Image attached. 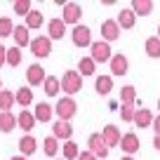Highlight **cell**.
I'll list each match as a JSON object with an SVG mask.
<instances>
[{
    "instance_id": "1",
    "label": "cell",
    "mask_w": 160,
    "mask_h": 160,
    "mask_svg": "<svg viewBox=\"0 0 160 160\" xmlns=\"http://www.w3.org/2000/svg\"><path fill=\"white\" fill-rule=\"evenodd\" d=\"M92 52V59H94V64H108L111 59H113V54H111V45L106 42V40H97V42H92L90 47Z\"/></svg>"
},
{
    "instance_id": "2",
    "label": "cell",
    "mask_w": 160,
    "mask_h": 160,
    "mask_svg": "<svg viewBox=\"0 0 160 160\" xmlns=\"http://www.w3.org/2000/svg\"><path fill=\"white\" fill-rule=\"evenodd\" d=\"M61 90L66 94H75V92L82 90V75L78 71H66L64 78H61Z\"/></svg>"
},
{
    "instance_id": "3",
    "label": "cell",
    "mask_w": 160,
    "mask_h": 160,
    "mask_svg": "<svg viewBox=\"0 0 160 160\" xmlns=\"http://www.w3.org/2000/svg\"><path fill=\"white\" fill-rule=\"evenodd\" d=\"M31 52H33V57H38V59H47L52 52V40L47 38V35H38V38L31 40Z\"/></svg>"
},
{
    "instance_id": "4",
    "label": "cell",
    "mask_w": 160,
    "mask_h": 160,
    "mask_svg": "<svg viewBox=\"0 0 160 160\" xmlns=\"http://www.w3.org/2000/svg\"><path fill=\"white\" fill-rule=\"evenodd\" d=\"M75 111H78V104H75L71 97H61V99L57 101V106H54V113L59 115V120H66V122L75 115Z\"/></svg>"
},
{
    "instance_id": "5",
    "label": "cell",
    "mask_w": 160,
    "mask_h": 160,
    "mask_svg": "<svg viewBox=\"0 0 160 160\" xmlns=\"http://www.w3.org/2000/svg\"><path fill=\"white\" fill-rule=\"evenodd\" d=\"M71 38H73V45L75 47H92V31L87 28V26H82V24H78V26H73V31H71Z\"/></svg>"
},
{
    "instance_id": "6",
    "label": "cell",
    "mask_w": 160,
    "mask_h": 160,
    "mask_svg": "<svg viewBox=\"0 0 160 160\" xmlns=\"http://www.w3.org/2000/svg\"><path fill=\"white\" fill-rule=\"evenodd\" d=\"M87 146H90V153L97 155V158H106L108 155V146H106L104 137H101V132H94V134H90V139H87Z\"/></svg>"
},
{
    "instance_id": "7",
    "label": "cell",
    "mask_w": 160,
    "mask_h": 160,
    "mask_svg": "<svg viewBox=\"0 0 160 160\" xmlns=\"http://www.w3.org/2000/svg\"><path fill=\"white\" fill-rule=\"evenodd\" d=\"M80 14H82V10H80L78 2H66V5H64V12H61V21H64V24H73V26H78Z\"/></svg>"
},
{
    "instance_id": "8",
    "label": "cell",
    "mask_w": 160,
    "mask_h": 160,
    "mask_svg": "<svg viewBox=\"0 0 160 160\" xmlns=\"http://www.w3.org/2000/svg\"><path fill=\"white\" fill-rule=\"evenodd\" d=\"M45 68L40 64H31L28 68H26V80H28V85L31 87H38V85H42L45 82Z\"/></svg>"
},
{
    "instance_id": "9",
    "label": "cell",
    "mask_w": 160,
    "mask_h": 160,
    "mask_svg": "<svg viewBox=\"0 0 160 160\" xmlns=\"http://www.w3.org/2000/svg\"><path fill=\"white\" fill-rule=\"evenodd\" d=\"M101 38L106 42H113V40L120 38V26H118V19H106L101 24Z\"/></svg>"
},
{
    "instance_id": "10",
    "label": "cell",
    "mask_w": 160,
    "mask_h": 160,
    "mask_svg": "<svg viewBox=\"0 0 160 160\" xmlns=\"http://www.w3.org/2000/svg\"><path fill=\"white\" fill-rule=\"evenodd\" d=\"M52 137L64 139V141H71V137H73V127H71L66 120H57L54 125H52Z\"/></svg>"
},
{
    "instance_id": "11",
    "label": "cell",
    "mask_w": 160,
    "mask_h": 160,
    "mask_svg": "<svg viewBox=\"0 0 160 160\" xmlns=\"http://www.w3.org/2000/svg\"><path fill=\"white\" fill-rule=\"evenodd\" d=\"M108 66H111V73L113 75H125L127 68H130V61H127L125 54H113V59L108 61Z\"/></svg>"
},
{
    "instance_id": "12",
    "label": "cell",
    "mask_w": 160,
    "mask_h": 160,
    "mask_svg": "<svg viewBox=\"0 0 160 160\" xmlns=\"http://www.w3.org/2000/svg\"><path fill=\"white\" fill-rule=\"evenodd\" d=\"M64 33H66V24L61 21V17L59 19H50V24H47V38L50 40H61Z\"/></svg>"
},
{
    "instance_id": "13",
    "label": "cell",
    "mask_w": 160,
    "mask_h": 160,
    "mask_svg": "<svg viewBox=\"0 0 160 160\" xmlns=\"http://www.w3.org/2000/svg\"><path fill=\"white\" fill-rule=\"evenodd\" d=\"M120 148L125 151L127 155L137 153V151H139V137H137L134 132H127V134H122V139H120Z\"/></svg>"
},
{
    "instance_id": "14",
    "label": "cell",
    "mask_w": 160,
    "mask_h": 160,
    "mask_svg": "<svg viewBox=\"0 0 160 160\" xmlns=\"http://www.w3.org/2000/svg\"><path fill=\"white\" fill-rule=\"evenodd\" d=\"M35 122H38V120H35V115L31 113V111H26V108L21 111L19 115H17V127H21L26 134H28V132L35 127Z\"/></svg>"
},
{
    "instance_id": "15",
    "label": "cell",
    "mask_w": 160,
    "mask_h": 160,
    "mask_svg": "<svg viewBox=\"0 0 160 160\" xmlns=\"http://www.w3.org/2000/svg\"><path fill=\"white\" fill-rule=\"evenodd\" d=\"M101 137H104V141H106V146H118L120 144V139H122V137H120V130L115 125H106L104 130H101Z\"/></svg>"
},
{
    "instance_id": "16",
    "label": "cell",
    "mask_w": 160,
    "mask_h": 160,
    "mask_svg": "<svg viewBox=\"0 0 160 160\" xmlns=\"http://www.w3.org/2000/svg\"><path fill=\"white\" fill-rule=\"evenodd\" d=\"M19 151H21V155H24V158H28V155H33L35 151H38V141H35L31 134H24V137L19 139Z\"/></svg>"
},
{
    "instance_id": "17",
    "label": "cell",
    "mask_w": 160,
    "mask_h": 160,
    "mask_svg": "<svg viewBox=\"0 0 160 160\" xmlns=\"http://www.w3.org/2000/svg\"><path fill=\"white\" fill-rule=\"evenodd\" d=\"M33 115H35V120H40V122H50V120H52V115H54V108H52V106L47 104V101H40V104L35 106Z\"/></svg>"
},
{
    "instance_id": "18",
    "label": "cell",
    "mask_w": 160,
    "mask_h": 160,
    "mask_svg": "<svg viewBox=\"0 0 160 160\" xmlns=\"http://www.w3.org/2000/svg\"><path fill=\"white\" fill-rule=\"evenodd\" d=\"M134 24H137V14L132 12V7L120 10V14H118V26L120 28H134Z\"/></svg>"
},
{
    "instance_id": "19",
    "label": "cell",
    "mask_w": 160,
    "mask_h": 160,
    "mask_svg": "<svg viewBox=\"0 0 160 160\" xmlns=\"http://www.w3.org/2000/svg\"><path fill=\"white\" fill-rule=\"evenodd\" d=\"M153 120H155V115L151 113L148 108H137V115H134V125L137 127H151Z\"/></svg>"
},
{
    "instance_id": "20",
    "label": "cell",
    "mask_w": 160,
    "mask_h": 160,
    "mask_svg": "<svg viewBox=\"0 0 160 160\" xmlns=\"http://www.w3.org/2000/svg\"><path fill=\"white\" fill-rule=\"evenodd\" d=\"M94 90L99 92L101 97L111 94V90H113V75H99L97 82H94Z\"/></svg>"
},
{
    "instance_id": "21",
    "label": "cell",
    "mask_w": 160,
    "mask_h": 160,
    "mask_svg": "<svg viewBox=\"0 0 160 160\" xmlns=\"http://www.w3.org/2000/svg\"><path fill=\"white\" fill-rule=\"evenodd\" d=\"M17 127V115L14 113H10V111H0V130L5 132V134H10L12 130Z\"/></svg>"
},
{
    "instance_id": "22",
    "label": "cell",
    "mask_w": 160,
    "mask_h": 160,
    "mask_svg": "<svg viewBox=\"0 0 160 160\" xmlns=\"http://www.w3.org/2000/svg\"><path fill=\"white\" fill-rule=\"evenodd\" d=\"M12 38H14L17 47L31 45V35H28V28H26V24H24V26H14V33H12Z\"/></svg>"
},
{
    "instance_id": "23",
    "label": "cell",
    "mask_w": 160,
    "mask_h": 160,
    "mask_svg": "<svg viewBox=\"0 0 160 160\" xmlns=\"http://www.w3.org/2000/svg\"><path fill=\"white\" fill-rule=\"evenodd\" d=\"M132 12H134L137 17H148L151 12H153V2H151V0H134V2H132Z\"/></svg>"
},
{
    "instance_id": "24",
    "label": "cell",
    "mask_w": 160,
    "mask_h": 160,
    "mask_svg": "<svg viewBox=\"0 0 160 160\" xmlns=\"http://www.w3.org/2000/svg\"><path fill=\"white\" fill-rule=\"evenodd\" d=\"M94 71H97V64H94L92 57H80V61H78V73L80 75H94Z\"/></svg>"
},
{
    "instance_id": "25",
    "label": "cell",
    "mask_w": 160,
    "mask_h": 160,
    "mask_svg": "<svg viewBox=\"0 0 160 160\" xmlns=\"http://www.w3.org/2000/svg\"><path fill=\"white\" fill-rule=\"evenodd\" d=\"M42 85H45V94H47V97H57V94H59V90H61V78L47 75Z\"/></svg>"
},
{
    "instance_id": "26",
    "label": "cell",
    "mask_w": 160,
    "mask_h": 160,
    "mask_svg": "<svg viewBox=\"0 0 160 160\" xmlns=\"http://www.w3.org/2000/svg\"><path fill=\"white\" fill-rule=\"evenodd\" d=\"M146 54H148L151 59H160V38L158 35H151V38L146 40Z\"/></svg>"
},
{
    "instance_id": "27",
    "label": "cell",
    "mask_w": 160,
    "mask_h": 160,
    "mask_svg": "<svg viewBox=\"0 0 160 160\" xmlns=\"http://www.w3.org/2000/svg\"><path fill=\"white\" fill-rule=\"evenodd\" d=\"M14 101H17V94H14V92H10V90H2V92H0V108L5 111V113L14 106Z\"/></svg>"
},
{
    "instance_id": "28",
    "label": "cell",
    "mask_w": 160,
    "mask_h": 160,
    "mask_svg": "<svg viewBox=\"0 0 160 160\" xmlns=\"http://www.w3.org/2000/svg\"><path fill=\"white\" fill-rule=\"evenodd\" d=\"M31 101H33V90H28V87H21V90H17V104H19V106L28 108Z\"/></svg>"
},
{
    "instance_id": "29",
    "label": "cell",
    "mask_w": 160,
    "mask_h": 160,
    "mask_svg": "<svg viewBox=\"0 0 160 160\" xmlns=\"http://www.w3.org/2000/svg\"><path fill=\"white\" fill-rule=\"evenodd\" d=\"M134 99H137V90L132 85H125L120 90V101H122V106H132Z\"/></svg>"
},
{
    "instance_id": "30",
    "label": "cell",
    "mask_w": 160,
    "mask_h": 160,
    "mask_svg": "<svg viewBox=\"0 0 160 160\" xmlns=\"http://www.w3.org/2000/svg\"><path fill=\"white\" fill-rule=\"evenodd\" d=\"M64 160H78V155H80V148H78V144L75 141H64Z\"/></svg>"
},
{
    "instance_id": "31",
    "label": "cell",
    "mask_w": 160,
    "mask_h": 160,
    "mask_svg": "<svg viewBox=\"0 0 160 160\" xmlns=\"http://www.w3.org/2000/svg\"><path fill=\"white\" fill-rule=\"evenodd\" d=\"M40 26H42V12L31 10V14L26 17V28L33 31V28H40Z\"/></svg>"
},
{
    "instance_id": "32",
    "label": "cell",
    "mask_w": 160,
    "mask_h": 160,
    "mask_svg": "<svg viewBox=\"0 0 160 160\" xmlns=\"http://www.w3.org/2000/svg\"><path fill=\"white\" fill-rule=\"evenodd\" d=\"M42 151H45V155H50V158H54L57 151H59V139L57 137H47L45 144H42Z\"/></svg>"
},
{
    "instance_id": "33",
    "label": "cell",
    "mask_w": 160,
    "mask_h": 160,
    "mask_svg": "<svg viewBox=\"0 0 160 160\" xmlns=\"http://www.w3.org/2000/svg\"><path fill=\"white\" fill-rule=\"evenodd\" d=\"M12 33H14V21L10 17H0V38H7Z\"/></svg>"
},
{
    "instance_id": "34",
    "label": "cell",
    "mask_w": 160,
    "mask_h": 160,
    "mask_svg": "<svg viewBox=\"0 0 160 160\" xmlns=\"http://www.w3.org/2000/svg\"><path fill=\"white\" fill-rule=\"evenodd\" d=\"M12 7H14V14H19V17H28L31 14V2L28 0H17Z\"/></svg>"
},
{
    "instance_id": "35",
    "label": "cell",
    "mask_w": 160,
    "mask_h": 160,
    "mask_svg": "<svg viewBox=\"0 0 160 160\" xmlns=\"http://www.w3.org/2000/svg\"><path fill=\"white\" fill-rule=\"evenodd\" d=\"M7 64L10 66H19L21 64V50L19 47H7Z\"/></svg>"
},
{
    "instance_id": "36",
    "label": "cell",
    "mask_w": 160,
    "mask_h": 160,
    "mask_svg": "<svg viewBox=\"0 0 160 160\" xmlns=\"http://www.w3.org/2000/svg\"><path fill=\"white\" fill-rule=\"evenodd\" d=\"M134 115H137L134 106H120V120L122 122H134Z\"/></svg>"
},
{
    "instance_id": "37",
    "label": "cell",
    "mask_w": 160,
    "mask_h": 160,
    "mask_svg": "<svg viewBox=\"0 0 160 160\" xmlns=\"http://www.w3.org/2000/svg\"><path fill=\"white\" fill-rule=\"evenodd\" d=\"M5 64H7V47L0 42V68H2Z\"/></svg>"
},
{
    "instance_id": "38",
    "label": "cell",
    "mask_w": 160,
    "mask_h": 160,
    "mask_svg": "<svg viewBox=\"0 0 160 160\" xmlns=\"http://www.w3.org/2000/svg\"><path fill=\"white\" fill-rule=\"evenodd\" d=\"M78 160H97V155H92L90 151H82V153L78 155Z\"/></svg>"
},
{
    "instance_id": "39",
    "label": "cell",
    "mask_w": 160,
    "mask_h": 160,
    "mask_svg": "<svg viewBox=\"0 0 160 160\" xmlns=\"http://www.w3.org/2000/svg\"><path fill=\"white\" fill-rule=\"evenodd\" d=\"M153 130H155V134L160 137V113L155 115V120H153Z\"/></svg>"
},
{
    "instance_id": "40",
    "label": "cell",
    "mask_w": 160,
    "mask_h": 160,
    "mask_svg": "<svg viewBox=\"0 0 160 160\" xmlns=\"http://www.w3.org/2000/svg\"><path fill=\"white\" fill-rule=\"evenodd\" d=\"M153 146H155V151H160V137L155 134V139H153Z\"/></svg>"
},
{
    "instance_id": "41",
    "label": "cell",
    "mask_w": 160,
    "mask_h": 160,
    "mask_svg": "<svg viewBox=\"0 0 160 160\" xmlns=\"http://www.w3.org/2000/svg\"><path fill=\"white\" fill-rule=\"evenodd\" d=\"M10 160H26L24 155H14V158H10Z\"/></svg>"
},
{
    "instance_id": "42",
    "label": "cell",
    "mask_w": 160,
    "mask_h": 160,
    "mask_svg": "<svg viewBox=\"0 0 160 160\" xmlns=\"http://www.w3.org/2000/svg\"><path fill=\"white\" fill-rule=\"evenodd\" d=\"M122 160H134V158H132V155H125V158H122Z\"/></svg>"
},
{
    "instance_id": "43",
    "label": "cell",
    "mask_w": 160,
    "mask_h": 160,
    "mask_svg": "<svg viewBox=\"0 0 160 160\" xmlns=\"http://www.w3.org/2000/svg\"><path fill=\"white\" fill-rule=\"evenodd\" d=\"M0 92H2V80H0Z\"/></svg>"
},
{
    "instance_id": "44",
    "label": "cell",
    "mask_w": 160,
    "mask_h": 160,
    "mask_svg": "<svg viewBox=\"0 0 160 160\" xmlns=\"http://www.w3.org/2000/svg\"><path fill=\"white\" fill-rule=\"evenodd\" d=\"M158 38H160V26H158Z\"/></svg>"
},
{
    "instance_id": "45",
    "label": "cell",
    "mask_w": 160,
    "mask_h": 160,
    "mask_svg": "<svg viewBox=\"0 0 160 160\" xmlns=\"http://www.w3.org/2000/svg\"><path fill=\"white\" fill-rule=\"evenodd\" d=\"M158 111H160V99H158Z\"/></svg>"
},
{
    "instance_id": "46",
    "label": "cell",
    "mask_w": 160,
    "mask_h": 160,
    "mask_svg": "<svg viewBox=\"0 0 160 160\" xmlns=\"http://www.w3.org/2000/svg\"><path fill=\"white\" fill-rule=\"evenodd\" d=\"M59 160H64V158H59Z\"/></svg>"
}]
</instances>
